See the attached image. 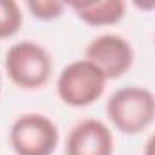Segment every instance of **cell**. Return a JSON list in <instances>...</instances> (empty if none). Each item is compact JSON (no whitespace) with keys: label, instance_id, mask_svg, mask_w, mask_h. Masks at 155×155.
I'll use <instances>...</instances> for the list:
<instances>
[{"label":"cell","instance_id":"2","mask_svg":"<svg viewBox=\"0 0 155 155\" xmlns=\"http://www.w3.org/2000/svg\"><path fill=\"white\" fill-rule=\"evenodd\" d=\"M9 81L22 90L44 88L53 73V60L48 49L33 40H20L6 51L4 58Z\"/></svg>","mask_w":155,"mask_h":155},{"label":"cell","instance_id":"9","mask_svg":"<svg viewBox=\"0 0 155 155\" xmlns=\"http://www.w3.org/2000/svg\"><path fill=\"white\" fill-rule=\"evenodd\" d=\"M26 6L35 18L46 20V22L58 18L66 9V4L57 2V0H29Z\"/></svg>","mask_w":155,"mask_h":155},{"label":"cell","instance_id":"6","mask_svg":"<svg viewBox=\"0 0 155 155\" xmlns=\"http://www.w3.org/2000/svg\"><path fill=\"white\" fill-rule=\"evenodd\" d=\"M115 139L108 124L99 119L77 122L66 140V155H113Z\"/></svg>","mask_w":155,"mask_h":155},{"label":"cell","instance_id":"7","mask_svg":"<svg viewBox=\"0 0 155 155\" xmlns=\"http://www.w3.org/2000/svg\"><path fill=\"white\" fill-rule=\"evenodd\" d=\"M69 8L84 24L93 28L115 26L124 18L126 4L122 0H93V2H71Z\"/></svg>","mask_w":155,"mask_h":155},{"label":"cell","instance_id":"4","mask_svg":"<svg viewBox=\"0 0 155 155\" xmlns=\"http://www.w3.org/2000/svg\"><path fill=\"white\" fill-rule=\"evenodd\" d=\"M58 140L57 124L42 113H24L9 130V144L17 155H53Z\"/></svg>","mask_w":155,"mask_h":155},{"label":"cell","instance_id":"1","mask_svg":"<svg viewBox=\"0 0 155 155\" xmlns=\"http://www.w3.org/2000/svg\"><path fill=\"white\" fill-rule=\"evenodd\" d=\"M106 115L117 131L124 135H139L153 124L155 97L148 88H120L108 99Z\"/></svg>","mask_w":155,"mask_h":155},{"label":"cell","instance_id":"3","mask_svg":"<svg viewBox=\"0 0 155 155\" xmlns=\"http://www.w3.org/2000/svg\"><path fill=\"white\" fill-rule=\"evenodd\" d=\"M106 82L108 79L93 62L79 58L64 66L58 73L57 93L66 106L86 108L102 97Z\"/></svg>","mask_w":155,"mask_h":155},{"label":"cell","instance_id":"5","mask_svg":"<svg viewBox=\"0 0 155 155\" xmlns=\"http://www.w3.org/2000/svg\"><path fill=\"white\" fill-rule=\"evenodd\" d=\"M84 58L93 62L108 81H115L131 69L135 53L124 37L117 33H102L86 46Z\"/></svg>","mask_w":155,"mask_h":155},{"label":"cell","instance_id":"8","mask_svg":"<svg viewBox=\"0 0 155 155\" xmlns=\"http://www.w3.org/2000/svg\"><path fill=\"white\" fill-rule=\"evenodd\" d=\"M22 26L20 6L13 0H0V40H6L18 33Z\"/></svg>","mask_w":155,"mask_h":155}]
</instances>
